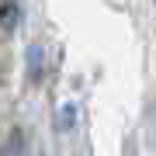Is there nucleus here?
<instances>
[{
  "label": "nucleus",
  "mask_w": 156,
  "mask_h": 156,
  "mask_svg": "<svg viewBox=\"0 0 156 156\" xmlns=\"http://www.w3.org/2000/svg\"><path fill=\"white\" fill-rule=\"evenodd\" d=\"M4 156H21V149H17V146H7V149H4Z\"/></svg>",
  "instance_id": "nucleus-1"
}]
</instances>
